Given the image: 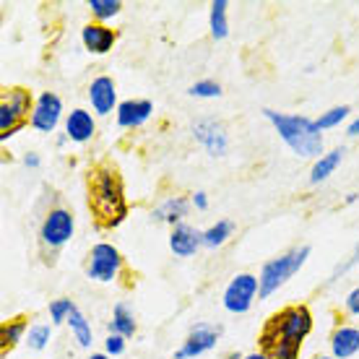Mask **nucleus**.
<instances>
[{
    "instance_id": "nucleus-8",
    "label": "nucleus",
    "mask_w": 359,
    "mask_h": 359,
    "mask_svg": "<svg viewBox=\"0 0 359 359\" xmlns=\"http://www.w3.org/2000/svg\"><path fill=\"white\" fill-rule=\"evenodd\" d=\"M123 269V255L112 243H97L89 252V261H86V276L102 284L115 281L117 273Z\"/></svg>"
},
{
    "instance_id": "nucleus-7",
    "label": "nucleus",
    "mask_w": 359,
    "mask_h": 359,
    "mask_svg": "<svg viewBox=\"0 0 359 359\" xmlns=\"http://www.w3.org/2000/svg\"><path fill=\"white\" fill-rule=\"evenodd\" d=\"M258 294H261V278L252 276V273H237V276L226 284L222 305H224L226 313L245 315L252 307V302H255Z\"/></svg>"
},
{
    "instance_id": "nucleus-31",
    "label": "nucleus",
    "mask_w": 359,
    "mask_h": 359,
    "mask_svg": "<svg viewBox=\"0 0 359 359\" xmlns=\"http://www.w3.org/2000/svg\"><path fill=\"white\" fill-rule=\"evenodd\" d=\"M357 266H359V245L354 248V250H351V255L346 258V261L336 266V271H333V276H331V278H339L341 273H349V271H351V269H357Z\"/></svg>"
},
{
    "instance_id": "nucleus-9",
    "label": "nucleus",
    "mask_w": 359,
    "mask_h": 359,
    "mask_svg": "<svg viewBox=\"0 0 359 359\" xmlns=\"http://www.w3.org/2000/svg\"><path fill=\"white\" fill-rule=\"evenodd\" d=\"M222 339V325L214 323H196L190 328V333L185 336V341L180 346L172 359H196L201 354H206L216 346V341Z\"/></svg>"
},
{
    "instance_id": "nucleus-23",
    "label": "nucleus",
    "mask_w": 359,
    "mask_h": 359,
    "mask_svg": "<svg viewBox=\"0 0 359 359\" xmlns=\"http://www.w3.org/2000/svg\"><path fill=\"white\" fill-rule=\"evenodd\" d=\"M226 8H229L226 0H214V3H211V11H208V27H211V36H214V39H226V34H229Z\"/></svg>"
},
{
    "instance_id": "nucleus-20",
    "label": "nucleus",
    "mask_w": 359,
    "mask_h": 359,
    "mask_svg": "<svg viewBox=\"0 0 359 359\" xmlns=\"http://www.w3.org/2000/svg\"><path fill=\"white\" fill-rule=\"evenodd\" d=\"M344 154H346V149L341 146V149H333V151L323 154L320 159H315L313 170H310V182H313V185H318V182H325V180L336 172V167L341 164Z\"/></svg>"
},
{
    "instance_id": "nucleus-26",
    "label": "nucleus",
    "mask_w": 359,
    "mask_h": 359,
    "mask_svg": "<svg viewBox=\"0 0 359 359\" xmlns=\"http://www.w3.org/2000/svg\"><path fill=\"white\" fill-rule=\"evenodd\" d=\"M349 112H351L349 104H339V107H331L328 112H323V115L315 120V126L320 128V130H331V128L341 126L344 120L349 117Z\"/></svg>"
},
{
    "instance_id": "nucleus-21",
    "label": "nucleus",
    "mask_w": 359,
    "mask_h": 359,
    "mask_svg": "<svg viewBox=\"0 0 359 359\" xmlns=\"http://www.w3.org/2000/svg\"><path fill=\"white\" fill-rule=\"evenodd\" d=\"M138 331V323H135V315L133 310L126 305V302H117L112 307V320H109V333H120V336H126L130 339L133 333Z\"/></svg>"
},
{
    "instance_id": "nucleus-18",
    "label": "nucleus",
    "mask_w": 359,
    "mask_h": 359,
    "mask_svg": "<svg viewBox=\"0 0 359 359\" xmlns=\"http://www.w3.org/2000/svg\"><path fill=\"white\" fill-rule=\"evenodd\" d=\"M32 325L27 323V318H13V320H6L0 325V349H3V357L13 351L21 341H27V333Z\"/></svg>"
},
{
    "instance_id": "nucleus-6",
    "label": "nucleus",
    "mask_w": 359,
    "mask_h": 359,
    "mask_svg": "<svg viewBox=\"0 0 359 359\" xmlns=\"http://www.w3.org/2000/svg\"><path fill=\"white\" fill-rule=\"evenodd\" d=\"M73 232H76V219L71 211L63 206L50 208L42 219V226H39V245H42V250L57 252L71 243Z\"/></svg>"
},
{
    "instance_id": "nucleus-13",
    "label": "nucleus",
    "mask_w": 359,
    "mask_h": 359,
    "mask_svg": "<svg viewBox=\"0 0 359 359\" xmlns=\"http://www.w3.org/2000/svg\"><path fill=\"white\" fill-rule=\"evenodd\" d=\"M115 115L120 128H141L151 120L154 102L151 99H126V102H120Z\"/></svg>"
},
{
    "instance_id": "nucleus-30",
    "label": "nucleus",
    "mask_w": 359,
    "mask_h": 359,
    "mask_svg": "<svg viewBox=\"0 0 359 359\" xmlns=\"http://www.w3.org/2000/svg\"><path fill=\"white\" fill-rule=\"evenodd\" d=\"M126 346V336H120V333H109L104 339V354H109V357H123Z\"/></svg>"
},
{
    "instance_id": "nucleus-33",
    "label": "nucleus",
    "mask_w": 359,
    "mask_h": 359,
    "mask_svg": "<svg viewBox=\"0 0 359 359\" xmlns=\"http://www.w3.org/2000/svg\"><path fill=\"white\" fill-rule=\"evenodd\" d=\"M193 206H196L198 211H206L208 208V196L203 190H196V193H193Z\"/></svg>"
},
{
    "instance_id": "nucleus-11",
    "label": "nucleus",
    "mask_w": 359,
    "mask_h": 359,
    "mask_svg": "<svg viewBox=\"0 0 359 359\" xmlns=\"http://www.w3.org/2000/svg\"><path fill=\"white\" fill-rule=\"evenodd\" d=\"M193 135H196L198 144L206 149L208 156H216V159H219V156H226V151H229V135H226L224 126L211 120V117L196 123V126H193Z\"/></svg>"
},
{
    "instance_id": "nucleus-5",
    "label": "nucleus",
    "mask_w": 359,
    "mask_h": 359,
    "mask_svg": "<svg viewBox=\"0 0 359 359\" xmlns=\"http://www.w3.org/2000/svg\"><path fill=\"white\" fill-rule=\"evenodd\" d=\"M310 245H299V248H294V250L284 252V255H278V258H273V261L263 263L261 269V299H269L271 294H276L278 289L287 284L289 278L294 276L297 271L302 269L307 263V258H310Z\"/></svg>"
},
{
    "instance_id": "nucleus-34",
    "label": "nucleus",
    "mask_w": 359,
    "mask_h": 359,
    "mask_svg": "<svg viewBox=\"0 0 359 359\" xmlns=\"http://www.w3.org/2000/svg\"><path fill=\"white\" fill-rule=\"evenodd\" d=\"M24 164H27V167H32V170H36V167H39V164H42V159H39V154L29 151L27 156H24Z\"/></svg>"
},
{
    "instance_id": "nucleus-15",
    "label": "nucleus",
    "mask_w": 359,
    "mask_h": 359,
    "mask_svg": "<svg viewBox=\"0 0 359 359\" xmlns=\"http://www.w3.org/2000/svg\"><path fill=\"white\" fill-rule=\"evenodd\" d=\"M81 42L91 55H107L117 42L115 29L104 27V24H86L81 29Z\"/></svg>"
},
{
    "instance_id": "nucleus-2",
    "label": "nucleus",
    "mask_w": 359,
    "mask_h": 359,
    "mask_svg": "<svg viewBox=\"0 0 359 359\" xmlns=\"http://www.w3.org/2000/svg\"><path fill=\"white\" fill-rule=\"evenodd\" d=\"M89 208L99 229H115L128 219L123 177L112 162H102L89 172Z\"/></svg>"
},
{
    "instance_id": "nucleus-28",
    "label": "nucleus",
    "mask_w": 359,
    "mask_h": 359,
    "mask_svg": "<svg viewBox=\"0 0 359 359\" xmlns=\"http://www.w3.org/2000/svg\"><path fill=\"white\" fill-rule=\"evenodd\" d=\"M190 97H198V99H216L222 97V86L211 79H203V81H196L193 86L188 89Z\"/></svg>"
},
{
    "instance_id": "nucleus-3",
    "label": "nucleus",
    "mask_w": 359,
    "mask_h": 359,
    "mask_svg": "<svg viewBox=\"0 0 359 359\" xmlns=\"http://www.w3.org/2000/svg\"><path fill=\"white\" fill-rule=\"evenodd\" d=\"M263 115L276 128L278 138L292 149V154L302 156V159H313V156L320 159L323 156V133L315 126V120L305 115L276 112V109H263Z\"/></svg>"
},
{
    "instance_id": "nucleus-25",
    "label": "nucleus",
    "mask_w": 359,
    "mask_h": 359,
    "mask_svg": "<svg viewBox=\"0 0 359 359\" xmlns=\"http://www.w3.org/2000/svg\"><path fill=\"white\" fill-rule=\"evenodd\" d=\"M50 339H53V325H47V323H34L27 333L29 349H34V351H45L47 346H50Z\"/></svg>"
},
{
    "instance_id": "nucleus-12",
    "label": "nucleus",
    "mask_w": 359,
    "mask_h": 359,
    "mask_svg": "<svg viewBox=\"0 0 359 359\" xmlns=\"http://www.w3.org/2000/svg\"><path fill=\"white\" fill-rule=\"evenodd\" d=\"M89 102H91V109L102 117L117 112L120 102H117L115 81H112L109 76H97V79L89 83Z\"/></svg>"
},
{
    "instance_id": "nucleus-27",
    "label": "nucleus",
    "mask_w": 359,
    "mask_h": 359,
    "mask_svg": "<svg viewBox=\"0 0 359 359\" xmlns=\"http://www.w3.org/2000/svg\"><path fill=\"white\" fill-rule=\"evenodd\" d=\"M89 8L99 18V24H102L107 18H115L120 13V8H123V3L120 0H89Z\"/></svg>"
},
{
    "instance_id": "nucleus-32",
    "label": "nucleus",
    "mask_w": 359,
    "mask_h": 359,
    "mask_svg": "<svg viewBox=\"0 0 359 359\" xmlns=\"http://www.w3.org/2000/svg\"><path fill=\"white\" fill-rule=\"evenodd\" d=\"M344 307H346V313L354 315V318H359V287H354L346 294V299H344Z\"/></svg>"
},
{
    "instance_id": "nucleus-29",
    "label": "nucleus",
    "mask_w": 359,
    "mask_h": 359,
    "mask_svg": "<svg viewBox=\"0 0 359 359\" xmlns=\"http://www.w3.org/2000/svg\"><path fill=\"white\" fill-rule=\"evenodd\" d=\"M73 299H53L50 302V318H53V325H63L68 323V315L73 310Z\"/></svg>"
},
{
    "instance_id": "nucleus-19",
    "label": "nucleus",
    "mask_w": 359,
    "mask_h": 359,
    "mask_svg": "<svg viewBox=\"0 0 359 359\" xmlns=\"http://www.w3.org/2000/svg\"><path fill=\"white\" fill-rule=\"evenodd\" d=\"M188 198H182V196H170L167 201H164L162 206H156L154 208V222H162V224H172V226H177L182 224V216L188 214Z\"/></svg>"
},
{
    "instance_id": "nucleus-22",
    "label": "nucleus",
    "mask_w": 359,
    "mask_h": 359,
    "mask_svg": "<svg viewBox=\"0 0 359 359\" xmlns=\"http://www.w3.org/2000/svg\"><path fill=\"white\" fill-rule=\"evenodd\" d=\"M68 328H71L73 339L81 349H89L94 344V333H91V323L86 320V315L79 310V305H73L71 315H68Z\"/></svg>"
},
{
    "instance_id": "nucleus-4",
    "label": "nucleus",
    "mask_w": 359,
    "mask_h": 359,
    "mask_svg": "<svg viewBox=\"0 0 359 359\" xmlns=\"http://www.w3.org/2000/svg\"><path fill=\"white\" fill-rule=\"evenodd\" d=\"M36 99L24 86H8L0 97V141H8L32 120Z\"/></svg>"
},
{
    "instance_id": "nucleus-10",
    "label": "nucleus",
    "mask_w": 359,
    "mask_h": 359,
    "mask_svg": "<svg viewBox=\"0 0 359 359\" xmlns=\"http://www.w3.org/2000/svg\"><path fill=\"white\" fill-rule=\"evenodd\" d=\"M60 117H63V102H60V97L55 91H42L34 102L29 126L34 128L36 133H55V128L60 126Z\"/></svg>"
},
{
    "instance_id": "nucleus-38",
    "label": "nucleus",
    "mask_w": 359,
    "mask_h": 359,
    "mask_svg": "<svg viewBox=\"0 0 359 359\" xmlns=\"http://www.w3.org/2000/svg\"><path fill=\"white\" fill-rule=\"evenodd\" d=\"M89 359H109V354H104V351H97V354H91Z\"/></svg>"
},
{
    "instance_id": "nucleus-37",
    "label": "nucleus",
    "mask_w": 359,
    "mask_h": 359,
    "mask_svg": "<svg viewBox=\"0 0 359 359\" xmlns=\"http://www.w3.org/2000/svg\"><path fill=\"white\" fill-rule=\"evenodd\" d=\"M359 201V193H349V196H346V206H351V203H357Z\"/></svg>"
},
{
    "instance_id": "nucleus-1",
    "label": "nucleus",
    "mask_w": 359,
    "mask_h": 359,
    "mask_svg": "<svg viewBox=\"0 0 359 359\" xmlns=\"http://www.w3.org/2000/svg\"><path fill=\"white\" fill-rule=\"evenodd\" d=\"M313 331V313L307 305H284L263 323L258 346L269 359H299L302 344Z\"/></svg>"
},
{
    "instance_id": "nucleus-35",
    "label": "nucleus",
    "mask_w": 359,
    "mask_h": 359,
    "mask_svg": "<svg viewBox=\"0 0 359 359\" xmlns=\"http://www.w3.org/2000/svg\"><path fill=\"white\" fill-rule=\"evenodd\" d=\"M346 135H351V138H357L359 135V117H354L349 123V128H346Z\"/></svg>"
},
{
    "instance_id": "nucleus-24",
    "label": "nucleus",
    "mask_w": 359,
    "mask_h": 359,
    "mask_svg": "<svg viewBox=\"0 0 359 359\" xmlns=\"http://www.w3.org/2000/svg\"><path fill=\"white\" fill-rule=\"evenodd\" d=\"M232 232H234V222H229V219L216 222L214 226H208L206 232H203V248H222L232 237Z\"/></svg>"
},
{
    "instance_id": "nucleus-39",
    "label": "nucleus",
    "mask_w": 359,
    "mask_h": 359,
    "mask_svg": "<svg viewBox=\"0 0 359 359\" xmlns=\"http://www.w3.org/2000/svg\"><path fill=\"white\" fill-rule=\"evenodd\" d=\"M313 359H339V357H333V354L331 357H325V354H320V357H313Z\"/></svg>"
},
{
    "instance_id": "nucleus-36",
    "label": "nucleus",
    "mask_w": 359,
    "mask_h": 359,
    "mask_svg": "<svg viewBox=\"0 0 359 359\" xmlns=\"http://www.w3.org/2000/svg\"><path fill=\"white\" fill-rule=\"evenodd\" d=\"M243 359H269L263 351H252V354H248V357H243Z\"/></svg>"
},
{
    "instance_id": "nucleus-14",
    "label": "nucleus",
    "mask_w": 359,
    "mask_h": 359,
    "mask_svg": "<svg viewBox=\"0 0 359 359\" xmlns=\"http://www.w3.org/2000/svg\"><path fill=\"white\" fill-rule=\"evenodd\" d=\"M94 133H97V120L86 109L76 107L71 115L65 117V135L73 144H89Z\"/></svg>"
},
{
    "instance_id": "nucleus-16",
    "label": "nucleus",
    "mask_w": 359,
    "mask_h": 359,
    "mask_svg": "<svg viewBox=\"0 0 359 359\" xmlns=\"http://www.w3.org/2000/svg\"><path fill=\"white\" fill-rule=\"evenodd\" d=\"M203 245V232H198L196 226L190 224H177L170 234V250L177 258H190L196 255L198 248Z\"/></svg>"
},
{
    "instance_id": "nucleus-17",
    "label": "nucleus",
    "mask_w": 359,
    "mask_h": 359,
    "mask_svg": "<svg viewBox=\"0 0 359 359\" xmlns=\"http://www.w3.org/2000/svg\"><path fill=\"white\" fill-rule=\"evenodd\" d=\"M331 354L339 359H349L359 351V328L357 325H339L331 333Z\"/></svg>"
}]
</instances>
